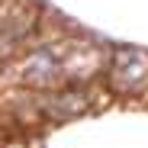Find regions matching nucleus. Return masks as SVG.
<instances>
[{"instance_id":"f03ea898","label":"nucleus","mask_w":148,"mask_h":148,"mask_svg":"<svg viewBox=\"0 0 148 148\" xmlns=\"http://www.w3.org/2000/svg\"><path fill=\"white\" fill-rule=\"evenodd\" d=\"M16 74H19V81L32 87V90H55L61 81V68L52 55V48H29V52H23L16 61Z\"/></svg>"},{"instance_id":"f257e3e1","label":"nucleus","mask_w":148,"mask_h":148,"mask_svg":"<svg viewBox=\"0 0 148 148\" xmlns=\"http://www.w3.org/2000/svg\"><path fill=\"white\" fill-rule=\"evenodd\" d=\"M106 87L116 97H142L148 90V52L119 45L106 58Z\"/></svg>"},{"instance_id":"7ed1b4c3","label":"nucleus","mask_w":148,"mask_h":148,"mask_svg":"<svg viewBox=\"0 0 148 148\" xmlns=\"http://www.w3.org/2000/svg\"><path fill=\"white\" fill-rule=\"evenodd\" d=\"M90 110V93L77 84H61L55 90H45L42 93V113L45 119L52 122H68V119H77Z\"/></svg>"}]
</instances>
